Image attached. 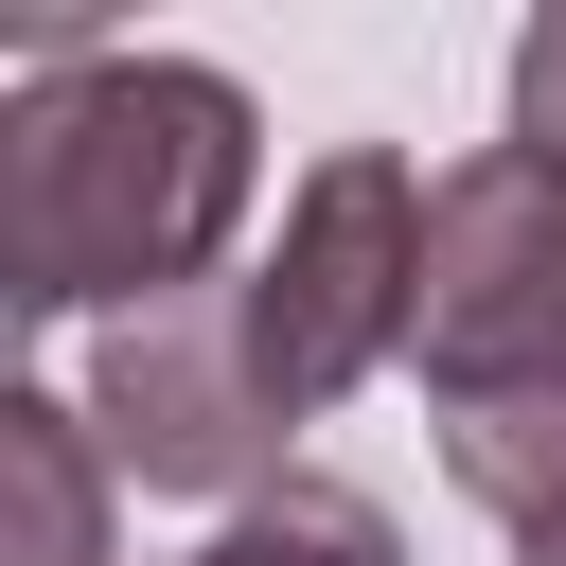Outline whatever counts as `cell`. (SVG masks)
Listing matches in <instances>:
<instances>
[{"label": "cell", "instance_id": "obj_1", "mask_svg": "<svg viewBox=\"0 0 566 566\" xmlns=\"http://www.w3.org/2000/svg\"><path fill=\"white\" fill-rule=\"evenodd\" d=\"M265 195V106L212 53H106L35 35L0 106V301L18 318H159L230 283V230Z\"/></svg>", "mask_w": 566, "mask_h": 566}, {"label": "cell", "instance_id": "obj_3", "mask_svg": "<svg viewBox=\"0 0 566 566\" xmlns=\"http://www.w3.org/2000/svg\"><path fill=\"white\" fill-rule=\"evenodd\" d=\"M71 407H88L106 478H142V495H212V513H248L265 478H301V460H283L301 407L265 389L248 283H195V301H159V318H106Z\"/></svg>", "mask_w": 566, "mask_h": 566}, {"label": "cell", "instance_id": "obj_2", "mask_svg": "<svg viewBox=\"0 0 566 566\" xmlns=\"http://www.w3.org/2000/svg\"><path fill=\"white\" fill-rule=\"evenodd\" d=\"M407 318H424V177H407L389 142H336V159L283 195L265 265H248V336H265V389L318 424L336 389H371V371L407 354Z\"/></svg>", "mask_w": 566, "mask_h": 566}, {"label": "cell", "instance_id": "obj_6", "mask_svg": "<svg viewBox=\"0 0 566 566\" xmlns=\"http://www.w3.org/2000/svg\"><path fill=\"white\" fill-rule=\"evenodd\" d=\"M442 478H460V495H478L495 531H548V513H566V371L442 407Z\"/></svg>", "mask_w": 566, "mask_h": 566}, {"label": "cell", "instance_id": "obj_4", "mask_svg": "<svg viewBox=\"0 0 566 566\" xmlns=\"http://www.w3.org/2000/svg\"><path fill=\"white\" fill-rule=\"evenodd\" d=\"M407 371L424 407H478V389H531L566 371V177L478 142L424 177V318H407Z\"/></svg>", "mask_w": 566, "mask_h": 566}, {"label": "cell", "instance_id": "obj_10", "mask_svg": "<svg viewBox=\"0 0 566 566\" xmlns=\"http://www.w3.org/2000/svg\"><path fill=\"white\" fill-rule=\"evenodd\" d=\"M177 566H195V548H177Z\"/></svg>", "mask_w": 566, "mask_h": 566}, {"label": "cell", "instance_id": "obj_8", "mask_svg": "<svg viewBox=\"0 0 566 566\" xmlns=\"http://www.w3.org/2000/svg\"><path fill=\"white\" fill-rule=\"evenodd\" d=\"M513 159H548V177H566V0L513 35Z\"/></svg>", "mask_w": 566, "mask_h": 566}, {"label": "cell", "instance_id": "obj_5", "mask_svg": "<svg viewBox=\"0 0 566 566\" xmlns=\"http://www.w3.org/2000/svg\"><path fill=\"white\" fill-rule=\"evenodd\" d=\"M106 442L71 389H0V566H124L106 548Z\"/></svg>", "mask_w": 566, "mask_h": 566}, {"label": "cell", "instance_id": "obj_9", "mask_svg": "<svg viewBox=\"0 0 566 566\" xmlns=\"http://www.w3.org/2000/svg\"><path fill=\"white\" fill-rule=\"evenodd\" d=\"M513 566H566V513H548V531H513Z\"/></svg>", "mask_w": 566, "mask_h": 566}, {"label": "cell", "instance_id": "obj_7", "mask_svg": "<svg viewBox=\"0 0 566 566\" xmlns=\"http://www.w3.org/2000/svg\"><path fill=\"white\" fill-rule=\"evenodd\" d=\"M195 566H407V531H389V495H354V478L301 460V478H265Z\"/></svg>", "mask_w": 566, "mask_h": 566}]
</instances>
